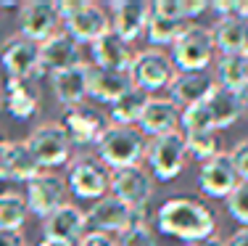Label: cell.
<instances>
[{"instance_id":"1","label":"cell","mask_w":248,"mask_h":246,"mask_svg":"<svg viewBox=\"0 0 248 246\" xmlns=\"http://www.w3.org/2000/svg\"><path fill=\"white\" fill-rule=\"evenodd\" d=\"M158 233L180 238L182 244L201 241V238L217 236V217L206 204L187 196H172L156 209L153 217Z\"/></svg>"},{"instance_id":"2","label":"cell","mask_w":248,"mask_h":246,"mask_svg":"<svg viewBox=\"0 0 248 246\" xmlns=\"http://www.w3.org/2000/svg\"><path fill=\"white\" fill-rule=\"evenodd\" d=\"M174 69L182 74L187 72H209V66L217 61V45L211 27L203 24H187L169 48Z\"/></svg>"},{"instance_id":"3","label":"cell","mask_w":248,"mask_h":246,"mask_svg":"<svg viewBox=\"0 0 248 246\" xmlns=\"http://www.w3.org/2000/svg\"><path fill=\"white\" fill-rule=\"evenodd\" d=\"M145 143L148 140L140 135L138 127L108 125L95 146V156L111 172L114 169H127V167H140V162L145 159Z\"/></svg>"},{"instance_id":"4","label":"cell","mask_w":248,"mask_h":246,"mask_svg":"<svg viewBox=\"0 0 248 246\" xmlns=\"http://www.w3.org/2000/svg\"><path fill=\"white\" fill-rule=\"evenodd\" d=\"M145 164H148V172L153 175V180H169L180 178L182 169L187 162V143H185V132H167V135L151 138L145 143Z\"/></svg>"},{"instance_id":"5","label":"cell","mask_w":248,"mask_h":246,"mask_svg":"<svg viewBox=\"0 0 248 246\" xmlns=\"http://www.w3.org/2000/svg\"><path fill=\"white\" fill-rule=\"evenodd\" d=\"M27 146L32 151L34 162L40 164V169L50 172L63 164H72V140H69L66 130L61 127V122H45V125L34 127L27 138Z\"/></svg>"},{"instance_id":"6","label":"cell","mask_w":248,"mask_h":246,"mask_svg":"<svg viewBox=\"0 0 248 246\" xmlns=\"http://www.w3.org/2000/svg\"><path fill=\"white\" fill-rule=\"evenodd\" d=\"M66 188L82 201H100L111 193V169L98 156H77L69 164Z\"/></svg>"},{"instance_id":"7","label":"cell","mask_w":248,"mask_h":246,"mask_svg":"<svg viewBox=\"0 0 248 246\" xmlns=\"http://www.w3.org/2000/svg\"><path fill=\"white\" fill-rule=\"evenodd\" d=\"M177 69L172 64L169 53L158 48H143L138 50L132 58V66H129V80H132V87H140L143 93H153L164 90V87L172 85Z\"/></svg>"},{"instance_id":"8","label":"cell","mask_w":248,"mask_h":246,"mask_svg":"<svg viewBox=\"0 0 248 246\" xmlns=\"http://www.w3.org/2000/svg\"><path fill=\"white\" fill-rule=\"evenodd\" d=\"M66 180L56 172H40L34 180L27 183V191H24V201H27V209L29 214L40 220H48L58 207L66 204Z\"/></svg>"},{"instance_id":"9","label":"cell","mask_w":248,"mask_h":246,"mask_svg":"<svg viewBox=\"0 0 248 246\" xmlns=\"http://www.w3.org/2000/svg\"><path fill=\"white\" fill-rule=\"evenodd\" d=\"M156 193V180L148 169L140 167H127V169H114L111 172V196H116L132 209H148V201Z\"/></svg>"},{"instance_id":"10","label":"cell","mask_w":248,"mask_h":246,"mask_svg":"<svg viewBox=\"0 0 248 246\" xmlns=\"http://www.w3.org/2000/svg\"><path fill=\"white\" fill-rule=\"evenodd\" d=\"M56 32H61V16L53 0H29L19 8V34L43 45Z\"/></svg>"},{"instance_id":"11","label":"cell","mask_w":248,"mask_h":246,"mask_svg":"<svg viewBox=\"0 0 248 246\" xmlns=\"http://www.w3.org/2000/svg\"><path fill=\"white\" fill-rule=\"evenodd\" d=\"M0 66L5 77L14 80H37L40 72V45L21 34H11L0 48Z\"/></svg>"},{"instance_id":"12","label":"cell","mask_w":248,"mask_h":246,"mask_svg":"<svg viewBox=\"0 0 248 246\" xmlns=\"http://www.w3.org/2000/svg\"><path fill=\"white\" fill-rule=\"evenodd\" d=\"M61 127L66 130L72 146H98L100 135L108 127V116H103V111L82 103V106L63 109Z\"/></svg>"},{"instance_id":"13","label":"cell","mask_w":248,"mask_h":246,"mask_svg":"<svg viewBox=\"0 0 248 246\" xmlns=\"http://www.w3.org/2000/svg\"><path fill=\"white\" fill-rule=\"evenodd\" d=\"M238 183L240 178L230 159V151H219L214 159L203 162L198 169V191L209 198H227L238 188Z\"/></svg>"},{"instance_id":"14","label":"cell","mask_w":248,"mask_h":246,"mask_svg":"<svg viewBox=\"0 0 248 246\" xmlns=\"http://www.w3.org/2000/svg\"><path fill=\"white\" fill-rule=\"evenodd\" d=\"M106 11L111 16V32H116L124 43L132 45L138 37L145 34V27L151 19L148 0H116Z\"/></svg>"},{"instance_id":"15","label":"cell","mask_w":248,"mask_h":246,"mask_svg":"<svg viewBox=\"0 0 248 246\" xmlns=\"http://www.w3.org/2000/svg\"><path fill=\"white\" fill-rule=\"evenodd\" d=\"M135 222V209L127 207L124 201H119L116 196H103L100 201H95L87 209V230L95 233H122Z\"/></svg>"},{"instance_id":"16","label":"cell","mask_w":248,"mask_h":246,"mask_svg":"<svg viewBox=\"0 0 248 246\" xmlns=\"http://www.w3.org/2000/svg\"><path fill=\"white\" fill-rule=\"evenodd\" d=\"M43 172L34 162L27 140H3L0 143V180L8 183H29Z\"/></svg>"},{"instance_id":"17","label":"cell","mask_w":248,"mask_h":246,"mask_svg":"<svg viewBox=\"0 0 248 246\" xmlns=\"http://www.w3.org/2000/svg\"><path fill=\"white\" fill-rule=\"evenodd\" d=\"M63 32L72 34L79 45L82 43H90L93 45L95 40L103 37L106 32H111V16H108V11H106L103 5L85 0L82 8L63 21Z\"/></svg>"},{"instance_id":"18","label":"cell","mask_w":248,"mask_h":246,"mask_svg":"<svg viewBox=\"0 0 248 246\" xmlns=\"http://www.w3.org/2000/svg\"><path fill=\"white\" fill-rule=\"evenodd\" d=\"M79 43L72 37V34H66L61 29V32H56L50 40H45L43 45H40V72H37V80L43 77V74H56L61 72V69H69L74 66V64H79Z\"/></svg>"},{"instance_id":"19","label":"cell","mask_w":248,"mask_h":246,"mask_svg":"<svg viewBox=\"0 0 248 246\" xmlns=\"http://www.w3.org/2000/svg\"><path fill=\"white\" fill-rule=\"evenodd\" d=\"M167 90H169V101L182 111L187 106L203 103L206 98L217 90V82L209 72H187V74L177 72L172 85H169Z\"/></svg>"},{"instance_id":"20","label":"cell","mask_w":248,"mask_h":246,"mask_svg":"<svg viewBox=\"0 0 248 246\" xmlns=\"http://www.w3.org/2000/svg\"><path fill=\"white\" fill-rule=\"evenodd\" d=\"M87 74H90V64H85V61L50 74L53 96H56V101L61 103L63 109L82 106V103H85V98H87Z\"/></svg>"},{"instance_id":"21","label":"cell","mask_w":248,"mask_h":246,"mask_svg":"<svg viewBox=\"0 0 248 246\" xmlns=\"http://www.w3.org/2000/svg\"><path fill=\"white\" fill-rule=\"evenodd\" d=\"M90 56H93V66L129 74L135 50H132V45L124 43L116 32H106L103 37L95 40V43L90 45Z\"/></svg>"},{"instance_id":"22","label":"cell","mask_w":248,"mask_h":246,"mask_svg":"<svg viewBox=\"0 0 248 246\" xmlns=\"http://www.w3.org/2000/svg\"><path fill=\"white\" fill-rule=\"evenodd\" d=\"M138 130L143 138H158L167 132H177L180 130V109L174 106L169 98H156L151 96L148 106H145L143 116L138 122Z\"/></svg>"},{"instance_id":"23","label":"cell","mask_w":248,"mask_h":246,"mask_svg":"<svg viewBox=\"0 0 248 246\" xmlns=\"http://www.w3.org/2000/svg\"><path fill=\"white\" fill-rule=\"evenodd\" d=\"M43 233L79 246L82 236L87 233V212H82L77 204H63V207H58L48 220H43Z\"/></svg>"},{"instance_id":"24","label":"cell","mask_w":248,"mask_h":246,"mask_svg":"<svg viewBox=\"0 0 248 246\" xmlns=\"http://www.w3.org/2000/svg\"><path fill=\"white\" fill-rule=\"evenodd\" d=\"M132 87V80L129 74L122 72H111V69H100L90 64V74H87V96L93 101L103 103V106H111L116 103L124 93Z\"/></svg>"},{"instance_id":"25","label":"cell","mask_w":248,"mask_h":246,"mask_svg":"<svg viewBox=\"0 0 248 246\" xmlns=\"http://www.w3.org/2000/svg\"><path fill=\"white\" fill-rule=\"evenodd\" d=\"M219 56H243L248 50V21L240 16H224L211 27Z\"/></svg>"},{"instance_id":"26","label":"cell","mask_w":248,"mask_h":246,"mask_svg":"<svg viewBox=\"0 0 248 246\" xmlns=\"http://www.w3.org/2000/svg\"><path fill=\"white\" fill-rule=\"evenodd\" d=\"M5 109L14 119H32L40 109V93L24 80H5Z\"/></svg>"},{"instance_id":"27","label":"cell","mask_w":248,"mask_h":246,"mask_svg":"<svg viewBox=\"0 0 248 246\" xmlns=\"http://www.w3.org/2000/svg\"><path fill=\"white\" fill-rule=\"evenodd\" d=\"M148 101H151L148 93H143L140 87H129L119 101L108 106V125L138 127V122H140V116H143L145 106H148Z\"/></svg>"},{"instance_id":"28","label":"cell","mask_w":248,"mask_h":246,"mask_svg":"<svg viewBox=\"0 0 248 246\" xmlns=\"http://www.w3.org/2000/svg\"><path fill=\"white\" fill-rule=\"evenodd\" d=\"M214 82L219 90L235 93L243 85H248V61L246 56H217L214 61Z\"/></svg>"},{"instance_id":"29","label":"cell","mask_w":248,"mask_h":246,"mask_svg":"<svg viewBox=\"0 0 248 246\" xmlns=\"http://www.w3.org/2000/svg\"><path fill=\"white\" fill-rule=\"evenodd\" d=\"M206 103H209V111H211V119H214V130L217 132L232 127L235 122L243 116V109H240V101H238L235 93H227V90H219V87H217V90L206 98Z\"/></svg>"},{"instance_id":"30","label":"cell","mask_w":248,"mask_h":246,"mask_svg":"<svg viewBox=\"0 0 248 246\" xmlns=\"http://www.w3.org/2000/svg\"><path fill=\"white\" fill-rule=\"evenodd\" d=\"M187 24L182 21H174V19H167V16H158L151 11V19H148V27H145V37H148V45L151 48H172L174 40L180 37V32L185 29Z\"/></svg>"},{"instance_id":"31","label":"cell","mask_w":248,"mask_h":246,"mask_svg":"<svg viewBox=\"0 0 248 246\" xmlns=\"http://www.w3.org/2000/svg\"><path fill=\"white\" fill-rule=\"evenodd\" d=\"M27 217H29V209L21 193L16 191L0 193V228L3 230H21Z\"/></svg>"},{"instance_id":"32","label":"cell","mask_w":248,"mask_h":246,"mask_svg":"<svg viewBox=\"0 0 248 246\" xmlns=\"http://www.w3.org/2000/svg\"><path fill=\"white\" fill-rule=\"evenodd\" d=\"M119 246H158L148 222V209H135V222L119 236Z\"/></svg>"},{"instance_id":"33","label":"cell","mask_w":248,"mask_h":246,"mask_svg":"<svg viewBox=\"0 0 248 246\" xmlns=\"http://www.w3.org/2000/svg\"><path fill=\"white\" fill-rule=\"evenodd\" d=\"M185 143H187V156L198 159L201 164L214 159V156L222 151L219 135H217V132H190V135H185Z\"/></svg>"},{"instance_id":"34","label":"cell","mask_w":248,"mask_h":246,"mask_svg":"<svg viewBox=\"0 0 248 246\" xmlns=\"http://www.w3.org/2000/svg\"><path fill=\"white\" fill-rule=\"evenodd\" d=\"M224 201H227L230 217H232L235 222H240L243 228H248V183H246V180H240L238 188L230 193Z\"/></svg>"},{"instance_id":"35","label":"cell","mask_w":248,"mask_h":246,"mask_svg":"<svg viewBox=\"0 0 248 246\" xmlns=\"http://www.w3.org/2000/svg\"><path fill=\"white\" fill-rule=\"evenodd\" d=\"M230 159H232V164H235L238 178L248 183V138H240L238 143L230 148Z\"/></svg>"},{"instance_id":"36","label":"cell","mask_w":248,"mask_h":246,"mask_svg":"<svg viewBox=\"0 0 248 246\" xmlns=\"http://www.w3.org/2000/svg\"><path fill=\"white\" fill-rule=\"evenodd\" d=\"M151 11L158 16H167V19H174V21H185V11H182V0H153L151 3Z\"/></svg>"},{"instance_id":"37","label":"cell","mask_w":248,"mask_h":246,"mask_svg":"<svg viewBox=\"0 0 248 246\" xmlns=\"http://www.w3.org/2000/svg\"><path fill=\"white\" fill-rule=\"evenodd\" d=\"M79 246H119L114 236H108V233H95V230H87L85 236H82Z\"/></svg>"},{"instance_id":"38","label":"cell","mask_w":248,"mask_h":246,"mask_svg":"<svg viewBox=\"0 0 248 246\" xmlns=\"http://www.w3.org/2000/svg\"><path fill=\"white\" fill-rule=\"evenodd\" d=\"M0 246H27V238L21 230H3L0 228Z\"/></svg>"},{"instance_id":"39","label":"cell","mask_w":248,"mask_h":246,"mask_svg":"<svg viewBox=\"0 0 248 246\" xmlns=\"http://www.w3.org/2000/svg\"><path fill=\"white\" fill-rule=\"evenodd\" d=\"M182 246H227L222 236H209V238H201V241H190V244H182Z\"/></svg>"},{"instance_id":"40","label":"cell","mask_w":248,"mask_h":246,"mask_svg":"<svg viewBox=\"0 0 248 246\" xmlns=\"http://www.w3.org/2000/svg\"><path fill=\"white\" fill-rule=\"evenodd\" d=\"M227 246H248V228H240L238 233H232Z\"/></svg>"},{"instance_id":"41","label":"cell","mask_w":248,"mask_h":246,"mask_svg":"<svg viewBox=\"0 0 248 246\" xmlns=\"http://www.w3.org/2000/svg\"><path fill=\"white\" fill-rule=\"evenodd\" d=\"M37 246H77L72 241H63V238H53V236H43Z\"/></svg>"},{"instance_id":"42","label":"cell","mask_w":248,"mask_h":246,"mask_svg":"<svg viewBox=\"0 0 248 246\" xmlns=\"http://www.w3.org/2000/svg\"><path fill=\"white\" fill-rule=\"evenodd\" d=\"M238 101H240V109L248 111V85H243V87L238 90Z\"/></svg>"},{"instance_id":"43","label":"cell","mask_w":248,"mask_h":246,"mask_svg":"<svg viewBox=\"0 0 248 246\" xmlns=\"http://www.w3.org/2000/svg\"><path fill=\"white\" fill-rule=\"evenodd\" d=\"M235 16H240V19L248 21V0H238V14Z\"/></svg>"},{"instance_id":"44","label":"cell","mask_w":248,"mask_h":246,"mask_svg":"<svg viewBox=\"0 0 248 246\" xmlns=\"http://www.w3.org/2000/svg\"><path fill=\"white\" fill-rule=\"evenodd\" d=\"M243 56H246V61H248V50H246V53H243Z\"/></svg>"},{"instance_id":"45","label":"cell","mask_w":248,"mask_h":246,"mask_svg":"<svg viewBox=\"0 0 248 246\" xmlns=\"http://www.w3.org/2000/svg\"><path fill=\"white\" fill-rule=\"evenodd\" d=\"M0 14H3V11H0Z\"/></svg>"},{"instance_id":"46","label":"cell","mask_w":248,"mask_h":246,"mask_svg":"<svg viewBox=\"0 0 248 246\" xmlns=\"http://www.w3.org/2000/svg\"><path fill=\"white\" fill-rule=\"evenodd\" d=\"M0 143H3V140H0Z\"/></svg>"}]
</instances>
